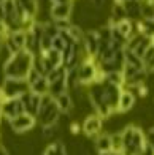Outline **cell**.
Masks as SVG:
<instances>
[{
    "label": "cell",
    "mask_w": 154,
    "mask_h": 155,
    "mask_svg": "<svg viewBox=\"0 0 154 155\" xmlns=\"http://www.w3.org/2000/svg\"><path fill=\"white\" fill-rule=\"evenodd\" d=\"M67 74V73H65ZM64 92H68L67 90V81H65V76H62L59 78L57 81H54L50 84V90H48V94H50L53 98L56 97H59L60 94H64Z\"/></svg>",
    "instance_id": "e0dca14e"
},
{
    "label": "cell",
    "mask_w": 154,
    "mask_h": 155,
    "mask_svg": "<svg viewBox=\"0 0 154 155\" xmlns=\"http://www.w3.org/2000/svg\"><path fill=\"white\" fill-rule=\"evenodd\" d=\"M70 131H72L73 135H78L81 131V125L78 122H70Z\"/></svg>",
    "instance_id": "f1b7e54d"
},
{
    "label": "cell",
    "mask_w": 154,
    "mask_h": 155,
    "mask_svg": "<svg viewBox=\"0 0 154 155\" xmlns=\"http://www.w3.org/2000/svg\"><path fill=\"white\" fill-rule=\"evenodd\" d=\"M70 40L73 41V43H81L83 41V37H84V30L81 29V25L78 24H72L70 25V29L67 30Z\"/></svg>",
    "instance_id": "cb8c5ba5"
},
{
    "label": "cell",
    "mask_w": 154,
    "mask_h": 155,
    "mask_svg": "<svg viewBox=\"0 0 154 155\" xmlns=\"http://www.w3.org/2000/svg\"><path fill=\"white\" fill-rule=\"evenodd\" d=\"M53 22H54V25L57 27L60 32H67L70 29V25H72L70 19H57V21H53Z\"/></svg>",
    "instance_id": "83f0119b"
},
{
    "label": "cell",
    "mask_w": 154,
    "mask_h": 155,
    "mask_svg": "<svg viewBox=\"0 0 154 155\" xmlns=\"http://www.w3.org/2000/svg\"><path fill=\"white\" fill-rule=\"evenodd\" d=\"M2 119H3V114H2V111H0V124H2Z\"/></svg>",
    "instance_id": "d6a6232c"
},
{
    "label": "cell",
    "mask_w": 154,
    "mask_h": 155,
    "mask_svg": "<svg viewBox=\"0 0 154 155\" xmlns=\"http://www.w3.org/2000/svg\"><path fill=\"white\" fill-rule=\"evenodd\" d=\"M143 62V68L148 73H154V45H151L148 49H146L145 55L142 57Z\"/></svg>",
    "instance_id": "44dd1931"
},
{
    "label": "cell",
    "mask_w": 154,
    "mask_h": 155,
    "mask_svg": "<svg viewBox=\"0 0 154 155\" xmlns=\"http://www.w3.org/2000/svg\"><path fill=\"white\" fill-rule=\"evenodd\" d=\"M72 11H73V2H68V3H56L50 8V18L53 21H57V19H70L72 16Z\"/></svg>",
    "instance_id": "7c38bea8"
},
{
    "label": "cell",
    "mask_w": 154,
    "mask_h": 155,
    "mask_svg": "<svg viewBox=\"0 0 154 155\" xmlns=\"http://www.w3.org/2000/svg\"><path fill=\"white\" fill-rule=\"evenodd\" d=\"M10 124V128L18 133V135H21V133H26V131H30L35 124H37V117L29 114V112H22V114L16 116L15 119H11V120H8Z\"/></svg>",
    "instance_id": "277c9868"
},
{
    "label": "cell",
    "mask_w": 154,
    "mask_h": 155,
    "mask_svg": "<svg viewBox=\"0 0 154 155\" xmlns=\"http://www.w3.org/2000/svg\"><path fill=\"white\" fill-rule=\"evenodd\" d=\"M107 81L115 84V86H119V87H124V76L121 71H110L107 73Z\"/></svg>",
    "instance_id": "484cf974"
},
{
    "label": "cell",
    "mask_w": 154,
    "mask_h": 155,
    "mask_svg": "<svg viewBox=\"0 0 154 155\" xmlns=\"http://www.w3.org/2000/svg\"><path fill=\"white\" fill-rule=\"evenodd\" d=\"M38 55H40L41 62H43L45 74L48 71H51V70H54V68L64 65V63H62V52L56 51V49H53V48L48 49V51H45V52H40Z\"/></svg>",
    "instance_id": "ba28073f"
},
{
    "label": "cell",
    "mask_w": 154,
    "mask_h": 155,
    "mask_svg": "<svg viewBox=\"0 0 154 155\" xmlns=\"http://www.w3.org/2000/svg\"><path fill=\"white\" fill-rule=\"evenodd\" d=\"M81 130L83 133L87 136V138H95L97 135H100L102 130H103V119L97 114H91L84 119V122L81 125Z\"/></svg>",
    "instance_id": "5b68a950"
},
{
    "label": "cell",
    "mask_w": 154,
    "mask_h": 155,
    "mask_svg": "<svg viewBox=\"0 0 154 155\" xmlns=\"http://www.w3.org/2000/svg\"><path fill=\"white\" fill-rule=\"evenodd\" d=\"M54 101H56V104H57V108H59V111L60 112H72V109H73V98H72V95H70L68 92H64V94H60L59 97H56L54 98Z\"/></svg>",
    "instance_id": "5bb4252c"
},
{
    "label": "cell",
    "mask_w": 154,
    "mask_h": 155,
    "mask_svg": "<svg viewBox=\"0 0 154 155\" xmlns=\"http://www.w3.org/2000/svg\"><path fill=\"white\" fill-rule=\"evenodd\" d=\"M30 90V86L26 79H15V78H5L3 84L0 86V103L8 98H19L26 92Z\"/></svg>",
    "instance_id": "7a4b0ae2"
},
{
    "label": "cell",
    "mask_w": 154,
    "mask_h": 155,
    "mask_svg": "<svg viewBox=\"0 0 154 155\" xmlns=\"http://www.w3.org/2000/svg\"><path fill=\"white\" fill-rule=\"evenodd\" d=\"M33 55L27 49H21L18 54H13L11 57L3 63V76L15 78V79H26L29 70L32 68Z\"/></svg>",
    "instance_id": "6da1fadb"
},
{
    "label": "cell",
    "mask_w": 154,
    "mask_h": 155,
    "mask_svg": "<svg viewBox=\"0 0 154 155\" xmlns=\"http://www.w3.org/2000/svg\"><path fill=\"white\" fill-rule=\"evenodd\" d=\"M68 2H72V0H51V6L53 5H56V3H68Z\"/></svg>",
    "instance_id": "4dcf8cb0"
},
{
    "label": "cell",
    "mask_w": 154,
    "mask_h": 155,
    "mask_svg": "<svg viewBox=\"0 0 154 155\" xmlns=\"http://www.w3.org/2000/svg\"><path fill=\"white\" fill-rule=\"evenodd\" d=\"M140 15L145 21L154 22V3L148 0H140Z\"/></svg>",
    "instance_id": "ffe728a7"
},
{
    "label": "cell",
    "mask_w": 154,
    "mask_h": 155,
    "mask_svg": "<svg viewBox=\"0 0 154 155\" xmlns=\"http://www.w3.org/2000/svg\"><path fill=\"white\" fill-rule=\"evenodd\" d=\"M116 29L125 38V41H127V38H130L132 35L135 33V24H134V21H132V19L125 18V19H121L119 22L116 24Z\"/></svg>",
    "instance_id": "9a60e30c"
},
{
    "label": "cell",
    "mask_w": 154,
    "mask_h": 155,
    "mask_svg": "<svg viewBox=\"0 0 154 155\" xmlns=\"http://www.w3.org/2000/svg\"><path fill=\"white\" fill-rule=\"evenodd\" d=\"M111 155H121V153H116V152H111Z\"/></svg>",
    "instance_id": "836d02e7"
},
{
    "label": "cell",
    "mask_w": 154,
    "mask_h": 155,
    "mask_svg": "<svg viewBox=\"0 0 154 155\" xmlns=\"http://www.w3.org/2000/svg\"><path fill=\"white\" fill-rule=\"evenodd\" d=\"M21 101H22L24 104V109L26 112H29V114L35 116L37 117L38 116V111H40V100H41V95H37V94H33V92H26L24 95H21Z\"/></svg>",
    "instance_id": "8fae6325"
},
{
    "label": "cell",
    "mask_w": 154,
    "mask_h": 155,
    "mask_svg": "<svg viewBox=\"0 0 154 155\" xmlns=\"http://www.w3.org/2000/svg\"><path fill=\"white\" fill-rule=\"evenodd\" d=\"M95 141V150L97 152H111V141L110 133H100L94 138Z\"/></svg>",
    "instance_id": "2e32d148"
},
{
    "label": "cell",
    "mask_w": 154,
    "mask_h": 155,
    "mask_svg": "<svg viewBox=\"0 0 154 155\" xmlns=\"http://www.w3.org/2000/svg\"><path fill=\"white\" fill-rule=\"evenodd\" d=\"M18 5L22 8L27 15L32 16V18H37L38 15V10H40V5H38V0H16Z\"/></svg>",
    "instance_id": "ac0fdd59"
},
{
    "label": "cell",
    "mask_w": 154,
    "mask_h": 155,
    "mask_svg": "<svg viewBox=\"0 0 154 155\" xmlns=\"http://www.w3.org/2000/svg\"><path fill=\"white\" fill-rule=\"evenodd\" d=\"M97 74V62L94 57H84L78 65V76L81 86H91L95 82Z\"/></svg>",
    "instance_id": "3957f363"
},
{
    "label": "cell",
    "mask_w": 154,
    "mask_h": 155,
    "mask_svg": "<svg viewBox=\"0 0 154 155\" xmlns=\"http://www.w3.org/2000/svg\"><path fill=\"white\" fill-rule=\"evenodd\" d=\"M41 76H43V74H40L35 68H30L29 73H27V76H26V81H27V84H29V86H32V84L37 82Z\"/></svg>",
    "instance_id": "4316f807"
},
{
    "label": "cell",
    "mask_w": 154,
    "mask_h": 155,
    "mask_svg": "<svg viewBox=\"0 0 154 155\" xmlns=\"http://www.w3.org/2000/svg\"><path fill=\"white\" fill-rule=\"evenodd\" d=\"M81 46H83V51H84L86 57H94L95 59L97 51H99V35H97L95 29H89V30L84 32Z\"/></svg>",
    "instance_id": "8992f818"
},
{
    "label": "cell",
    "mask_w": 154,
    "mask_h": 155,
    "mask_svg": "<svg viewBox=\"0 0 154 155\" xmlns=\"http://www.w3.org/2000/svg\"><path fill=\"white\" fill-rule=\"evenodd\" d=\"M0 111H2V114L8 119V120H11V119H15L16 116L26 112L21 98H8V100H5L3 103H0Z\"/></svg>",
    "instance_id": "52a82bcc"
},
{
    "label": "cell",
    "mask_w": 154,
    "mask_h": 155,
    "mask_svg": "<svg viewBox=\"0 0 154 155\" xmlns=\"http://www.w3.org/2000/svg\"><path fill=\"white\" fill-rule=\"evenodd\" d=\"M59 114H60V111L57 108V104H56V101H53V103L48 104L45 109H41L38 112L37 120H40L41 125H53V124L57 122Z\"/></svg>",
    "instance_id": "30bf717a"
},
{
    "label": "cell",
    "mask_w": 154,
    "mask_h": 155,
    "mask_svg": "<svg viewBox=\"0 0 154 155\" xmlns=\"http://www.w3.org/2000/svg\"><path fill=\"white\" fill-rule=\"evenodd\" d=\"M48 90H50V82L46 81L45 76H41L37 82H33L30 86V92L37 94V95H45L48 94Z\"/></svg>",
    "instance_id": "7402d4cb"
},
{
    "label": "cell",
    "mask_w": 154,
    "mask_h": 155,
    "mask_svg": "<svg viewBox=\"0 0 154 155\" xmlns=\"http://www.w3.org/2000/svg\"><path fill=\"white\" fill-rule=\"evenodd\" d=\"M103 84V92H105V100H107L108 106L111 108V111L116 112V108H118V101H119V95L122 92V87L119 86H115L108 81L102 82Z\"/></svg>",
    "instance_id": "9c48e42d"
},
{
    "label": "cell",
    "mask_w": 154,
    "mask_h": 155,
    "mask_svg": "<svg viewBox=\"0 0 154 155\" xmlns=\"http://www.w3.org/2000/svg\"><path fill=\"white\" fill-rule=\"evenodd\" d=\"M110 141H111V152L121 153V152H122V149H124L121 131H115V133H110Z\"/></svg>",
    "instance_id": "603a6c76"
},
{
    "label": "cell",
    "mask_w": 154,
    "mask_h": 155,
    "mask_svg": "<svg viewBox=\"0 0 154 155\" xmlns=\"http://www.w3.org/2000/svg\"><path fill=\"white\" fill-rule=\"evenodd\" d=\"M97 155H111V152H97Z\"/></svg>",
    "instance_id": "1f68e13d"
},
{
    "label": "cell",
    "mask_w": 154,
    "mask_h": 155,
    "mask_svg": "<svg viewBox=\"0 0 154 155\" xmlns=\"http://www.w3.org/2000/svg\"><path fill=\"white\" fill-rule=\"evenodd\" d=\"M57 130H59V127L56 124H53V125H41V138L50 141V139H53L56 136Z\"/></svg>",
    "instance_id": "d4e9b609"
},
{
    "label": "cell",
    "mask_w": 154,
    "mask_h": 155,
    "mask_svg": "<svg viewBox=\"0 0 154 155\" xmlns=\"http://www.w3.org/2000/svg\"><path fill=\"white\" fill-rule=\"evenodd\" d=\"M43 155H67V147L64 146V143L60 139H56L54 143L46 146Z\"/></svg>",
    "instance_id": "d6986e66"
},
{
    "label": "cell",
    "mask_w": 154,
    "mask_h": 155,
    "mask_svg": "<svg viewBox=\"0 0 154 155\" xmlns=\"http://www.w3.org/2000/svg\"><path fill=\"white\" fill-rule=\"evenodd\" d=\"M146 141L154 147V127H151V128L148 130V133H146Z\"/></svg>",
    "instance_id": "f546056e"
},
{
    "label": "cell",
    "mask_w": 154,
    "mask_h": 155,
    "mask_svg": "<svg viewBox=\"0 0 154 155\" xmlns=\"http://www.w3.org/2000/svg\"><path fill=\"white\" fill-rule=\"evenodd\" d=\"M135 104V95L130 89L127 90H122L121 95H119V101H118V108L116 112L118 114H124V112H129Z\"/></svg>",
    "instance_id": "4fadbf2b"
}]
</instances>
